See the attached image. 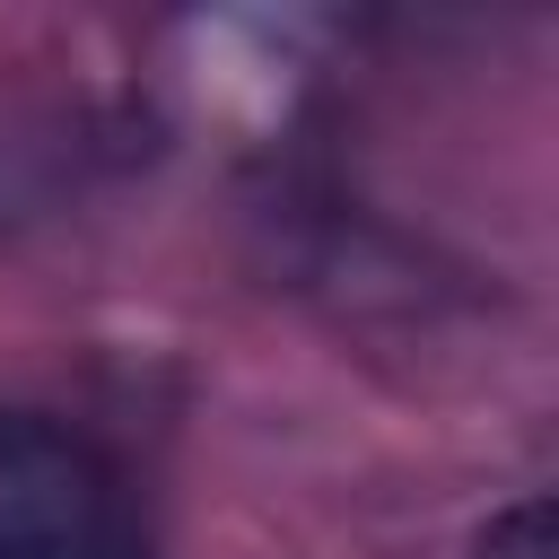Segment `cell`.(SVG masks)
<instances>
[{
    "instance_id": "1",
    "label": "cell",
    "mask_w": 559,
    "mask_h": 559,
    "mask_svg": "<svg viewBox=\"0 0 559 559\" xmlns=\"http://www.w3.org/2000/svg\"><path fill=\"white\" fill-rule=\"evenodd\" d=\"M0 559H148L122 472L79 428L0 411Z\"/></svg>"
},
{
    "instance_id": "2",
    "label": "cell",
    "mask_w": 559,
    "mask_h": 559,
    "mask_svg": "<svg viewBox=\"0 0 559 559\" xmlns=\"http://www.w3.org/2000/svg\"><path fill=\"white\" fill-rule=\"evenodd\" d=\"M472 559H550V498H515L480 524Z\"/></svg>"
}]
</instances>
